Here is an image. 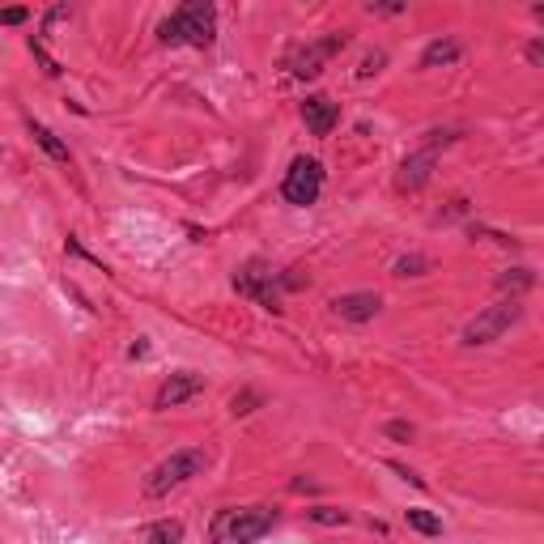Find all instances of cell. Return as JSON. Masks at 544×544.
Segmentation results:
<instances>
[{"mask_svg":"<svg viewBox=\"0 0 544 544\" xmlns=\"http://www.w3.org/2000/svg\"><path fill=\"white\" fill-rule=\"evenodd\" d=\"M306 285V277H302V268H285V272H277V268H268L264 260H251V264H243L234 272V289L243 298H251V302H260L268 315H281L285 306H281V294L285 289H302Z\"/></svg>","mask_w":544,"mask_h":544,"instance_id":"obj_1","label":"cell"},{"mask_svg":"<svg viewBox=\"0 0 544 544\" xmlns=\"http://www.w3.org/2000/svg\"><path fill=\"white\" fill-rule=\"evenodd\" d=\"M281 510L277 506H221L213 523H209V540L213 544H255L260 536H268L272 527H277Z\"/></svg>","mask_w":544,"mask_h":544,"instance_id":"obj_2","label":"cell"},{"mask_svg":"<svg viewBox=\"0 0 544 544\" xmlns=\"http://www.w3.org/2000/svg\"><path fill=\"white\" fill-rule=\"evenodd\" d=\"M217 39V9L209 0H192L166 13L158 22V43L162 47H213Z\"/></svg>","mask_w":544,"mask_h":544,"instance_id":"obj_3","label":"cell"},{"mask_svg":"<svg viewBox=\"0 0 544 544\" xmlns=\"http://www.w3.org/2000/svg\"><path fill=\"white\" fill-rule=\"evenodd\" d=\"M209 464H213V455L204 447H183L175 455H166L162 464L145 476V493H149V498H166L170 489H179L187 481H196V476H204V468H209Z\"/></svg>","mask_w":544,"mask_h":544,"instance_id":"obj_4","label":"cell"},{"mask_svg":"<svg viewBox=\"0 0 544 544\" xmlns=\"http://www.w3.org/2000/svg\"><path fill=\"white\" fill-rule=\"evenodd\" d=\"M345 47H349V34H345V30H332V34H323V39L289 47L285 68H289V77H298V81H315L323 68L332 64V56H340Z\"/></svg>","mask_w":544,"mask_h":544,"instance_id":"obj_5","label":"cell"},{"mask_svg":"<svg viewBox=\"0 0 544 544\" xmlns=\"http://www.w3.org/2000/svg\"><path fill=\"white\" fill-rule=\"evenodd\" d=\"M519 319H523V302H519V298H502V302L485 306V311L464 328V336H459V340H464L468 349H476V345H493V340L506 336Z\"/></svg>","mask_w":544,"mask_h":544,"instance_id":"obj_6","label":"cell"},{"mask_svg":"<svg viewBox=\"0 0 544 544\" xmlns=\"http://www.w3.org/2000/svg\"><path fill=\"white\" fill-rule=\"evenodd\" d=\"M459 141V132H430V141H425V149L408 153V158L400 162L396 170V192H421L425 183H430L434 175V162H438V149H447Z\"/></svg>","mask_w":544,"mask_h":544,"instance_id":"obj_7","label":"cell"},{"mask_svg":"<svg viewBox=\"0 0 544 544\" xmlns=\"http://www.w3.org/2000/svg\"><path fill=\"white\" fill-rule=\"evenodd\" d=\"M323 192V166L315 158H294L281 179V196L285 204H298V209H306V204H315Z\"/></svg>","mask_w":544,"mask_h":544,"instance_id":"obj_8","label":"cell"},{"mask_svg":"<svg viewBox=\"0 0 544 544\" xmlns=\"http://www.w3.org/2000/svg\"><path fill=\"white\" fill-rule=\"evenodd\" d=\"M204 391V379L196 370H179V374H170V379L158 387V396H153V408H179L187 400H196Z\"/></svg>","mask_w":544,"mask_h":544,"instance_id":"obj_9","label":"cell"},{"mask_svg":"<svg viewBox=\"0 0 544 544\" xmlns=\"http://www.w3.org/2000/svg\"><path fill=\"white\" fill-rule=\"evenodd\" d=\"M379 306H383L379 294H370V289H357V294H340V298L332 302V311L345 319V323H366V319L379 315Z\"/></svg>","mask_w":544,"mask_h":544,"instance_id":"obj_10","label":"cell"},{"mask_svg":"<svg viewBox=\"0 0 544 544\" xmlns=\"http://www.w3.org/2000/svg\"><path fill=\"white\" fill-rule=\"evenodd\" d=\"M302 119H306V128H311V136H328L340 124V107H336L332 98L311 94V98L302 102Z\"/></svg>","mask_w":544,"mask_h":544,"instance_id":"obj_11","label":"cell"},{"mask_svg":"<svg viewBox=\"0 0 544 544\" xmlns=\"http://www.w3.org/2000/svg\"><path fill=\"white\" fill-rule=\"evenodd\" d=\"M26 128H30V136H34V145H39L51 162H60V166H73V153H68V145L60 141L56 132H51L47 124H39V119H26Z\"/></svg>","mask_w":544,"mask_h":544,"instance_id":"obj_12","label":"cell"},{"mask_svg":"<svg viewBox=\"0 0 544 544\" xmlns=\"http://www.w3.org/2000/svg\"><path fill=\"white\" fill-rule=\"evenodd\" d=\"M459 56H464V47H459L455 39H434L430 47L421 51V68H438V64L447 68V64H455Z\"/></svg>","mask_w":544,"mask_h":544,"instance_id":"obj_13","label":"cell"},{"mask_svg":"<svg viewBox=\"0 0 544 544\" xmlns=\"http://www.w3.org/2000/svg\"><path fill=\"white\" fill-rule=\"evenodd\" d=\"M404 523L413 527L417 536H442V519L434 515V510H421V506H413V510H404Z\"/></svg>","mask_w":544,"mask_h":544,"instance_id":"obj_14","label":"cell"},{"mask_svg":"<svg viewBox=\"0 0 544 544\" xmlns=\"http://www.w3.org/2000/svg\"><path fill=\"white\" fill-rule=\"evenodd\" d=\"M145 544H183V523H175V519H158V523H149Z\"/></svg>","mask_w":544,"mask_h":544,"instance_id":"obj_15","label":"cell"},{"mask_svg":"<svg viewBox=\"0 0 544 544\" xmlns=\"http://www.w3.org/2000/svg\"><path fill=\"white\" fill-rule=\"evenodd\" d=\"M532 285H536V277L527 268H510V272H502V277H498V289H502V294H510V298L527 294Z\"/></svg>","mask_w":544,"mask_h":544,"instance_id":"obj_16","label":"cell"},{"mask_svg":"<svg viewBox=\"0 0 544 544\" xmlns=\"http://www.w3.org/2000/svg\"><path fill=\"white\" fill-rule=\"evenodd\" d=\"M311 515V523L319 527H345L349 523V510H336V506H315V510H306Z\"/></svg>","mask_w":544,"mask_h":544,"instance_id":"obj_17","label":"cell"},{"mask_svg":"<svg viewBox=\"0 0 544 544\" xmlns=\"http://www.w3.org/2000/svg\"><path fill=\"white\" fill-rule=\"evenodd\" d=\"M425 268H430V260H425V255H400V260L391 264V272H396V277H421Z\"/></svg>","mask_w":544,"mask_h":544,"instance_id":"obj_18","label":"cell"},{"mask_svg":"<svg viewBox=\"0 0 544 544\" xmlns=\"http://www.w3.org/2000/svg\"><path fill=\"white\" fill-rule=\"evenodd\" d=\"M383 434H387V438H396V442H413V438H417L413 421H387V425H383Z\"/></svg>","mask_w":544,"mask_h":544,"instance_id":"obj_19","label":"cell"},{"mask_svg":"<svg viewBox=\"0 0 544 544\" xmlns=\"http://www.w3.org/2000/svg\"><path fill=\"white\" fill-rule=\"evenodd\" d=\"M255 404H260V396H255V391H243V396L230 400V413L234 417H247V413H255Z\"/></svg>","mask_w":544,"mask_h":544,"instance_id":"obj_20","label":"cell"},{"mask_svg":"<svg viewBox=\"0 0 544 544\" xmlns=\"http://www.w3.org/2000/svg\"><path fill=\"white\" fill-rule=\"evenodd\" d=\"M22 22H30V9H0V26H22Z\"/></svg>","mask_w":544,"mask_h":544,"instance_id":"obj_21","label":"cell"},{"mask_svg":"<svg viewBox=\"0 0 544 544\" xmlns=\"http://www.w3.org/2000/svg\"><path fill=\"white\" fill-rule=\"evenodd\" d=\"M379 64H387V56H383V51H374V56H366V60H362V68H357V77L379 73Z\"/></svg>","mask_w":544,"mask_h":544,"instance_id":"obj_22","label":"cell"},{"mask_svg":"<svg viewBox=\"0 0 544 544\" xmlns=\"http://www.w3.org/2000/svg\"><path fill=\"white\" fill-rule=\"evenodd\" d=\"M391 472H400L408 485H417V489H425V476H417L413 468H404V464H396V459H391Z\"/></svg>","mask_w":544,"mask_h":544,"instance_id":"obj_23","label":"cell"},{"mask_svg":"<svg viewBox=\"0 0 544 544\" xmlns=\"http://www.w3.org/2000/svg\"><path fill=\"white\" fill-rule=\"evenodd\" d=\"M527 60H532V64H544V43H540V39L527 47Z\"/></svg>","mask_w":544,"mask_h":544,"instance_id":"obj_24","label":"cell"},{"mask_svg":"<svg viewBox=\"0 0 544 544\" xmlns=\"http://www.w3.org/2000/svg\"><path fill=\"white\" fill-rule=\"evenodd\" d=\"M366 9H370V13H387V17H391V13H404V5H366Z\"/></svg>","mask_w":544,"mask_h":544,"instance_id":"obj_25","label":"cell"},{"mask_svg":"<svg viewBox=\"0 0 544 544\" xmlns=\"http://www.w3.org/2000/svg\"><path fill=\"white\" fill-rule=\"evenodd\" d=\"M319 485L315 481H306V476H302V481H294V493H315Z\"/></svg>","mask_w":544,"mask_h":544,"instance_id":"obj_26","label":"cell"}]
</instances>
